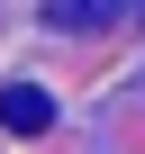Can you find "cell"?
Returning a JSON list of instances; mask_svg holds the SVG:
<instances>
[{
  "label": "cell",
  "mask_w": 145,
  "mask_h": 154,
  "mask_svg": "<svg viewBox=\"0 0 145 154\" xmlns=\"http://www.w3.org/2000/svg\"><path fill=\"white\" fill-rule=\"evenodd\" d=\"M118 9H127V0H45V18H54V27H72V36L118 27Z\"/></svg>",
  "instance_id": "2"
},
{
  "label": "cell",
  "mask_w": 145,
  "mask_h": 154,
  "mask_svg": "<svg viewBox=\"0 0 145 154\" xmlns=\"http://www.w3.org/2000/svg\"><path fill=\"white\" fill-rule=\"evenodd\" d=\"M0 127H9V136H45L54 127V100L36 82H9V91H0Z\"/></svg>",
  "instance_id": "1"
}]
</instances>
